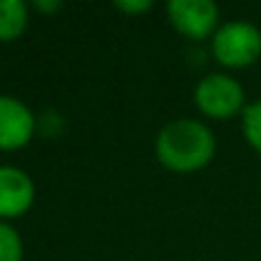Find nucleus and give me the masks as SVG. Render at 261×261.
I'll list each match as a JSON object with an SVG mask.
<instances>
[{
  "mask_svg": "<svg viewBox=\"0 0 261 261\" xmlns=\"http://www.w3.org/2000/svg\"><path fill=\"white\" fill-rule=\"evenodd\" d=\"M216 156V135L197 119H174L156 135V158L172 172H197Z\"/></svg>",
  "mask_w": 261,
  "mask_h": 261,
  "instance_id": "1",
  "label": "nucleus"
},
{
  "mask_svg": "<svg viewBox=\"0 0 261 261\" xmlns=\"http://www.w3.org/2000/svg\"><path fill=\"white\" fill-rule=\"evenodd\" d=\"M211 53L229 69L250 67L261 58V28L243 18L222 23L211 37Z\"/></svg>",
  "mask_w": 261,
  "mask_h": 261,
  "instance_id": "2",
  "label": "nucleus"
},
{
  "mask_svg": "<svg viewBox=\"0 0 261 261\" xmlns=\"http://www.w3.org/2000/svg\"><path fill=\"white\" fill-rule=\"evenodd\" d=\"M195 103L206 117L229 119L245 110V90L229 73H208L195 87Z\"/></svg>",
  "mask_w": 261,
  "mask_h": 261,
  "instance_id": "3",
  "label": "nucleus"
},
{
  "mask_svg": "<svg viewBox=\"0 0 261 261\" xmlns=\"http://www.w3.org/2000/svg\"><path fill=\"white\" fill-rule=\"evenodd\" d=\"M170 23L190 39H206L218 30V5L213 0H170Z\"/></svg>",
  "mask_w": 261,
  "mask_h": 261,
  "instance_id": "4",
  "label": "nucleus"
},
{
  "mask_svg": "<svg viewBox=\"0 0 261 261\" xmlns=\"http://www.w3.org/2000/svg\"><path fill=\"white\" fill-rule=\"evenodd\" d=\"M35 135V115L23 101L0 94V151H16Z\"/></svg>",
  "mask_w": 261,
  "mask_h": 261,
  "instance_id": "5",
  "label": "nucleus"
},
{
  "mask_svg": "<svg viewBox=\"0 0 261 261\" xmlns=\"http://www.w3.org/2000/svg\"><path fill=\"white\" fill-rule=\"evenodd\" d=\"M35 202V184L18 167L0 165V218H18Z\"/></svg>",
  "mask_w": 261,
  "mask_h": 261,
  "instance_id": "6",
  "label": "nucleus"
},
{
  "mask_svg": "<svg viewBox=\"0 0 261 261\" xmlns=\"http://www.w3.org/2000/svg\"><path fill=\"white\" fill-rule=\"evenodd\" d=\"M28 28V5L23 0H0V41H14Z\"/></svg>",
  "mask_w": 261,
  "mask_h": 261,
  "instance_id": "7",
  "label": "nucleus"
},
{
  "mask_svg": "<svg viewBox=\"0 0 261 261\" xmlns=\"http://www.w3.org/2000/svg\"><path fill=\"white\" fill-rule=\"evenodd\" d=\"M241 126L248 144L261 153V99L245 106V110L241 113Z\"/></svg>",
  "mask_w": 261,
  "mask_h": 261,
  "instance_id": "8",
  "label": "nucleus"
},
{
  "mask_svg": "<svg viewBox=\"0 0 261 261\" xmlns=\"http://www.w3.org/2000/svg\"><path fill=\"white\" fill-rule=\"evenodd\" d=\"M0 261H23L21 236L7 222H0Z\"/></svg>",
  "mask_w": 261,
  "mask_h": 261,
  "instance_id": "9",
  "label": "nucleus"
},
{
  "mask_svg": "<svg viewBox=\"0 0 261 261\" xmlns=\"http://www.w3.org/2000/svg\"><path fill=\"white\" fill-rule=\"evenodd\" d=\"M115 7L124 14H144L153 7L151 0H117Z\"/></svg>",
  "mask_w": 261,
  "mask_h": 261,
  "instance_id": "10",
  "label": "nucleus"
},
{
  "mask_svg": "<svg viewBox=\"0 0 261 261\" xmlns=\"http://www.w3.org/2000/svg\"><path fill=\"white\" fill-rule=\"evenodd\" d=\"M32 7L39 9V12L53 14V12H58V9L62 7V3H60V0H50V3H46V0H35V3H32Z\"/></svg>",
  "mask_w": 261,
  "mask_h": 261,
  "instance_id": "11",
  "label": "nucleus"
}]
</instances>
